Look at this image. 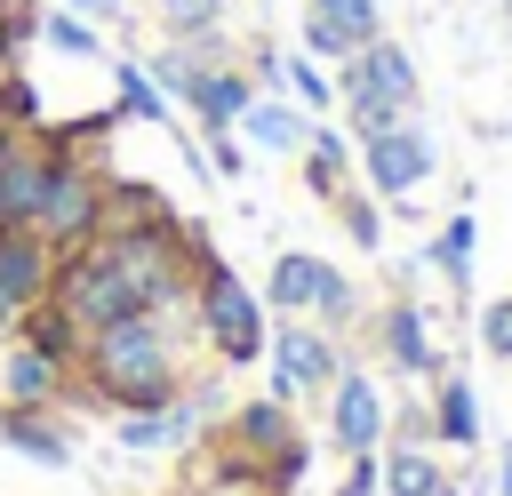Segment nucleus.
Returning a JSON list of instances; mask_svg holds the SVG:
<instances>
[{
    "instance_id": "f257e3e1",
    "label": "nucleus",
    "mask_w": 512,
    "mask_h": 496,
    "mask_svg": "<svg viewBox=\"0 0 512 496\" xmlns=\"http://www.w3.org/2000/svg\"><path fill=\"white\" fill-rule=\"evenodd\" d=\"M192 360H200L192 312H136V320H112L80 344V392H96L112 416L160 408L192 384Z\"/></svg>"
},
{
    "instance_id": "f03ea898",
    "label": "nucleus",
    "mask_w": 512,
    "mask_h": 496,
    "mask_svg": "<svg viewBox=\"0 0 512 496\" xmlns=\"http://www.w3.org/2000/svg\"><path fill=\"white\" fill-rule=\"evenodd\" d=\"M192 328H200V352L216 360V368H248V360H264V344H272V312H264V296L232 272V264H200V280H192Z\"/></svg>"
},
{
    "instance_id": "7ed1b4c3",
    "label": "nucleus",
    "mask_w": 512,
    "mask_h": 496,
    "mask_svg": "<svg viewBox=\"0 0 512 496\" xmlns=\"http://www.w3.org/2000/svg\"><path fill=\"white\" fill-rule=\"evenodd\" d=\"M48 136V128H40ZM56 152V168H48V192H40V208H32V232L64 256V248H80V240H96L104 232V160L96 152H64V144H48Z\"/></svg>"
},
{
    "instance_id": "20e7f679",
    "label": "nucleus",
    "mask_w": 512,
    "mask_h": 496,
    "mask_svg": "<svg viewBox=\"0 0 512 496\" xmlns=\"http://www.w3.org/2000/svg\"><path fill=\"white\" fill-rule=\"evenodd\" d=\"M344 360H352V352H344V336H328L320 320H280V328H272V344H264L272 400H288V408H320Z\"/></svg>"
},
{
    "instance_id": "39448f33",
    "label": "nucleus",
    "mask_w": 512,
    "mask_h": 496,
    "mask_svg": "<svg viewBox=\"0 0 512 496\" xmlns=\"http://www.w3.org/2000/svg\"><path fill=\"white\" fill-rule=\"evenodd\" d=\"M216 432V400H208V384L192 376L176 400H160V408H128L120 424H112V440L128 448V456H184V448H200Z\"/></svg>"
},
{
    "instance_id": "423d86ee",
    "label": "nucleus",
    "mask_w": 512,
    "mask_h": 496,
    "mask_svg": "<svg viewBox=\"0 0 512 496\" xmlns=\"http://www.w3.org/2000/svg\"><path fill=\"white\" fill-rule=\"evenodd\" d=\"M360 328H368L376 360H384L392 376H408V384H416V376H440V368H448V352L432 344V312L416 304V288H392V296H384V304H376V312H368Z\"/></svg>"
},
{
    "instance_id": "0eeeda50",
    "label": "nucleus",
    "mask_w": 512,
    "mask_h": 496,
    "mask_svg": "<svg viewBox=\"0 0 512 496\" xmlns=\"http://www.w3.org/2000/svg\"><path fill=\"white\" fill-rule=\"evenodd\" d=\"M320 416H328V448H336V456H368V448H384V440H392V400L376 392V376H368L360 360H344V368H336V384H328Z\"/></svg>"
},
{
    "instance_id": "6e6552de",
    "label": "nucleus",
    "mask_w": 512,
    "mask_h": 496,
    "mask_svg": "<svg viewBox=\"0 0 512 496\" xmlns=\"http://www.w3.org/2000/svg\"><path fill=\"white\" fill-rule=\"evenodd\" d=\"M352 168H360V184H368L376 200H408V192L440 168V152H432L424 120H400V128H384V136H360V144H352Z\"/></svg>"
},
{
    "instance_id": "1a4fd4ad",
    "label": "nucleus",
    "mask_w": 512,
    "mask_h": 496,
    "mask_svg": "<svg viewBox=\"0 0 512 496\" xmlns=\"http://www.w3.org/2000/svg\"><path fill=\"white\" fill-rule=\"evenodd\" d=\"M344 96H376V104H392V112H416V96H424L416 56H408L392 32H376L368 48H352V56L336 64V104H344Z\"/></svg>"
},
{
    "instance_id": "9d476101",
    "label": "nucleus",
    "mask_w": 512,
    "mask_h": 496,
    "mask_svg": "<svg viewBox=\"0 0 512 496\" xmlns=\"http://www.w3.org/2000/svg\"><path fill=\"white\" fill-rule=\"evenodd\" d=\"M48 168H56L48 136H8L0 128V224L8 232H32V208L48 192Z\"/></svg>"
},
{
    "instance_id": "9b49d317",
    "label": "nucleus",
    "mask_w": 512,
    "mask_h": 496,
    "mask_svg": "<svg viewBox=\"0 0 512 496\" xmlns=\"http://www.w3.org/2000/svg\"><path fill=\"white\" fill-rule=\"evenodd\" d=\"M72 392H80V376H72L64 360L32 352L24 336L0 344V408H64Z\"/></svg>"
},
{
    "instance_id": "f8f14e48",
    "label": "nucleus",
    "mask_w": 512,
    "mask_h": 496,
    "mask_svg": "<svg viewBox=\"0 0 512 496\" xmlns=\"http://www.w3.org/2000/svg\"><path fill=\"white\" fill-rule=\"evenodd\" d=\"M56 288V248L40 232H0V328H16V312H32Z\"/></svg>"
},
{
    "instance_id": "ddd939ff",
    "label": "nucleus",
    "mask_w": 512,
    "mask_h": 496,
    "mask_svg": "<svg viewBox=\"0 0 512 496\" xmlns=\"http://www.w3.org/2000/svg\"><path fill=\"white\" fill-rule=\"evenodd\" d=\"M296 432H304V424H296V408H288V400H272V392H264V400H224V424H216V440H232V448H240V456H256V464H272Z\"/></svg>"
},
{
    "instance_id": "4468645a",
    "label": "nucleus",
    "mask_w": 512,
    "mask_h": 496,
    "mask_svg": "<svg viewBox=\"0 0 512 496\" xmlns=\"http://www.w3.org/2000/svg\"><path fill=\"white\" fill-rule=\"evenodd\" d=\"M336 272V256H312V248H280L272 256V272H264V312H280V320H312V304H320V280Z\"/></svg>"
},
{
    "instance_id": "2eb2a0df",
    "label": "nucleus",
    "mask_w": 512,
    "mask_h": 496,
    "mask_svg": "<svg viewBox=\"0 0 512 496\" xmlns=\"http://www.w3.org/2000/svg\"><path fill=\"white\" fill-rule=\"evenodd\" d=\"M240 136H248L256 152H280V160H296V152H304V136H312V112H304L296 96L264 88V96L240 112Z\"/></svg>"
},
{
    "instance_id": "dca6fc26",
    "label": "nucleus",
    "mask_w": 512,
    "mask_h": 496,
    "mask_svg": "<svg viewBox=\"0 0 512 496\" xmlns=\"http://www.w3.org/2000/svg\"><path fill=\"white\" fill-rule=\"evenodd\" d=\"M296 176H304V192H312L320 208H336V200L352 192V136H336V128L312 120V136H304V152H296Z\"/></svg>"
},
{
    "instance_id": "f3484780",
    "label": "nucleus",
    "mask_w": 512,
    "mask_h": 496,
    "mask_svg": "<svg viewBox=\"0 0 512 496\" xmlns=\"http://www.w3.org/2000/svg\"><path fill=\"white\" fill-rule=\"evenodd\" d=\"M0 440L16 448V456H32V464H72V424H64V408H0Z\"/></svg>"
},
{
    "instance_id": "a211bd4d",
    "label": "nucleus",
    "mask_w": 512,
    "mask_h": 496,
    "mask_svg": "<svg viewBox=\"0 0 512 496\" xmlns=\"http://www.w3.org/2000/svg\"><path fill=\"white\" fill-rule=\"evenodd\" d=\"M8 336H24L32 352H48V360H64V368L80 376V344H88V336H80V320H72L56 296H40L32 312H16V328H8Z\"/></svg>"
},
{
    "instance_id": "6ab92c4d",
    "label": "nucleus",
    "mask_w": 512,
    "mask_h": 496,
    "mask_svg": "<svg viewBox=\"0 0 512 496\" xmlns=\"http://www.w3.org/2000/svg\"><path fill=\"white\" fill-rule=\"evenodd\" d=\"M432 440H448V448H480V392H472L456 368L432 376Z\"/></svg>"
},
{
    "instance_id": "aec40b11",
    "label": "nucleus",
    "mask_w": 512,
    "mask_h": 496,
    "mask_svg": "<svg viewBox=\"0 0 512 496\" xmlns=\"http://www.w3.org/2000/svg\"><path fill=\"white\" fill-rule=\"evenodd\" d=\"M384 496H464V488L432 464V448H416V440H384Z\"/></svg>"
},
{
    "instance_id": "412c9836",
    "label": "nucleus",
    "mask_w": 512,
    "mask_h": 496,
    "mask_svg": "<svg viewBox=\"0 0 512 496\" xmlns=\"http://www.w3.org/2000/svg\"><path fill=\"white\" fill-rule=\"evenodd\" d=\"M472 224H480V216H464V208H456V216H440V232L424 240V264H432L456 296L472 288Z\"/></svg>"
},
{
    "instance_id": "4be33fe9",
    "label": "nucleus",
    "mask_w": 512,
    "mask_h": 496,
    "mask_svg": "<svg viewBox=\"0 0 512 496\" xmlns=\"http://www.w3.org/2000/svg\"><path fill=\"white\" fill-rule=\"evenodd\" d=\"M40 40L56 48V56H72V64H112V48H104V32L88 24V16H72V8H40Z\"/></svg>"
},
{
    "instance_id": "5701e85b",
    "label": "nucleus",
    "mask_w": 512,
    "mask_h": 496,
    "mask_svg": "<svg viewBox=\"0 0 512 496\" xmlns=\"http://www.w3.org/2000/svg\"><path fill=\"white\" fill-rule=\"evenodd\" d=\"M112 112L120 120H168V96L152 88V72L136 56H112Z\"/></svg>"
},
{
    "instance_id": "b1692460",
    "label": "nucleus",
    "mask_w": 512,
    "mask_h": 496,
    "mask_svg": "<svg viewBox=\"0 0 512 496\" xmlns=\"http://www.w3.org/2000/svg\"><path fill=\"white\" fill-rule=\"evenodd\" d=\"M0 128H8V136H40V128H48L40 80H24L16 64H0Z\"/></svg>"
},
{
    "instance_id": "393cba45",
    "label": "nucleus",
    "mask_w": 512,
    "mask_h": 496,
    "mask_svg": "<svg viewBox=\"0 0 512 496\" xmlns=\"http://www.w3.org/2000/svg\"><path fill=\"white\" fill-rule=\"evenodd\" d=\"M152 24H160V40H200V32L232 24V0H152Z\"/></svg>"
},
{
    "instance_id": "a878e982",
    "label": "nucleus",
    "mask_w": 512,
    "mask_h": 496,
    "mask_svg": "<svg viewBox=\"0 0 512 496\" xmlns=\"http://www.w3.org/2000/svg\"><path fill=\"white\" fill-rule=\"evenodd\" d=\"M280 96H296L304 112H328V104H336V72L296 48V56H280Z\"/></svg>"
},
{
    "instance_id": "bb28decb",
    "label": "nucleus",
    "mask_w": 512,
    "mask_h": 496,
    "mask_svg": "<svg viewBox=\"0 0 512 496\" xmlns=\"http://www.w3.org/2000/svg\"><path fill=\"white\" fill-rule=\"evenodd\" d=\"M312 320H320L328 336H344V328H360V320H368V296H360V280H352L344 264L320 280V304H312Z\"/></svg>"
},
{
    "instance_id": "cd10ccee",
    "label": "nucleus",
    "mask_w": 512,
    "mask_h": 496,
    "mask_svg": "<svg viewBox=\"0 0 512 496\" xmlns=\"http://www.w3.org/2000/svg\"><path fill=\"white\" fill-rule=\"evenodd\" d=\"M296 48L304 56H320V64H344L352 56V40H344V24L320 8V0H304V24H296Z\"/></svg>"
},
{
    "instance_id": "c85d7f7f",
    "label": "nucleus",
    "mask_w": 512,
    "mask_h": 496,
    "mask_svg": "<svg viewBox=\"0 0 512 496\" xmlns=\"http://www.w3.org/2000/svg\"><path fill=\"white\" fill-rule=\"evenodd\" d=\"M336 224H344V240H352L360 256L384 248V208H376V192H344V200H336Z\"/></svg>"
},
{
    "instance_id": "c756f323",
    "label": "nucleus",
    "mask_w": 512,
    "mask_h": 496,
    "mask_svg": "<svg viewBox=\"0 0 512 496\" xmlns=\"http://www.w3.org/2000/svg\"><path fill=\"white\" fill-rule=\"evenodd\" d=\"M480 352H488L496 368H512V296H488V304H480Z\"/></svg>"
},
{
    "instance_id": "7c9ffc66",
    "label": "nucleus",
    "mask_w": 512,
    "mask_h": 496,
    "mask_svg": "<svg viewBox=\"0 0 512 496\" xmlns=\"http://www.w3.org/2000/svg\"><path fill=\"white\" fill-rule=\"evenodd\" d=\"M320 8L344 24V40H352V48H368V40L384 32V8H376V0H320Z\"/></svg>"
},
{
    "instance_id": "2f4dec72",
    "label": "nucleus",
    "mask_w": 512,
    "mask_h": 496,
    "mask_svg": "<svg viewBox=\"0 0 512 496\" xmlns=\"http://www.w3.org/2000/svg\"><path fill=\"white\" fill-rule=\"evenodd\" d=\"M336 496H384V448H368V456H344V480H336Z\"/></svg>"
},
{
    "instance_id": "473e14b6",
    "label": "nucleus",
    "mask_w": 512,
    "mask_h": 496,
    "mask_svg": "<svg viewBox=\"0 0 512 496\" xmlns=\"http://www.w3.org/2000/svg\"><path fill=\"white\" fill-rule=\"evenodd\" d=\"M392 440L432 448V400H400V408H392Z\"/></svg>"
},
{
    "instance_id": "72a5a7b5",
    "label": "nucleus",
    "mask_w": 512,
    "mask_h": 496,
    "mask_svg": "<svg viewBox=\"0 0 512 496\" xmlns=\"http://www.w3.org/2000/svg\"><path fill=\"white\" fill-rule=\"evenodd\" d=\"M208 168H216L224 184H240V168H248V152H240V128H232V136H208Z\"/></svg>"
},
{
    "instance_id": "f704fd0d",
    "label": "nucleus",
    "mask_w": 512,
    "mask_h": 496,
    "mask_svg": "<svg viewBox=\"0 0 512 496\" xmlns=\"http://www.w3.org/2000/svg\"><path fill=\"white\" fill-rule=\"evenodd\" d=\"M56 8H72L88 24H128V0H56Z\"/></svg>"
},
{
    "instance_id": "c9c22d12",
    "label": "nucleus",
    "mask_w": 512,
    "mask_h": 496,
    "mask_svg": "<svg viewBox=\"0 0 512 496\" xmlns=\"http://www.w3.org/2000/svg\"><path fill=\"white\" fill-rule=\"evenodd\" d=\"M176 496H264V488H232V480H200V472H184Z\"/></svg>"
},
{
    "instance_id": "e433bc0d",
    "label": "nucleus",
    "mask_w": 512,
    "mask_h": 496,
    "mask_svg": "<svg viewBox=\"0 0 512 496\" xmlns=\"http://www.w3.org/2000/svg\"><path fill=\"white\" fill-rule=\"evenodd\" d=\"M488 488H496V496H512V448H496V472H488Z\"/></svg>"
}]
</instances>
